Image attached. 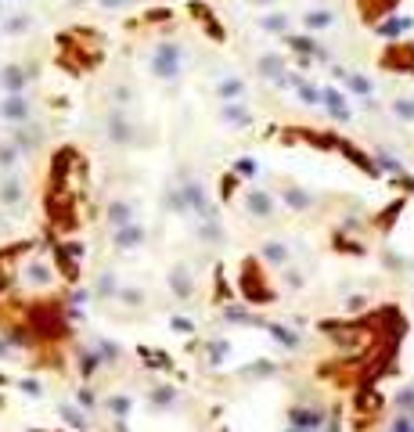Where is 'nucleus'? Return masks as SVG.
Instances as JSON below:
<instances>
[{
    "instance_id": "obj_10",
    "label": "nucleus",
    "mask_w": 414,
    "mask_h": 432,
    "mask_svg": "<svg viewBox=\"0 0 414 432\" xmlns=\"http://www.w3.org/2000/svg\"><path fill=\"white\" fill-rule=\"evenodd\" d=\"M284 202H289L292 209H310V191H303V188H284Z\"/></svg>"
},
{
    "instance_id": "obj_13",
    "label": "nucleus",
    "mask_w": 414,
    "mask_h": 432,
    "mask_svg": "<svg viewBox=\"0 0 414 432\" xmlns=\"http://www.w3.org/2000/svg\"><path fill=\"white\" fill-rule=\"evenodd\" d=\"M260 25H263V29H270V33H284V29H289V18H284L281 11H274V15L260 18Z\"/></svg>"
},
{
    "instance_id": "obj_8",
    "label": "nucleus",
    "mask_w": 414,
    "mask_h": 432,
    "mask_svg": "<svg viewBox=\"0 0 414 432\" xmlns=\"http://www.w3.org/2000/svg\"><path fill=\"white\" fill-rule=\"evenodd\" d=\"M22 195H25V191H22V180H18V177H8L4 184H0V198H4L8 205L22 202Z\"/></svg>"
},
{
    "instance_id": "obj_17",
    "label": "nucleus",
    "mask_w": 414,
    "mask_h": 432,
    "mask_svg": "<svg viewBox=\"0 0 414 432\" xmlns=\"http://www.w3.org/2000/svg\"><path fill=\"white\" fill-rule=\"evenodd\" d=\"M325 98H328V108H332V112H335L339 119H346V105H342V94H335V90H328Z\"/></svg>"
},
{
    "instance_id": "obj_5",
    "label": "nucleus",
    "mask_w": 414,
    "mask_h": 432,
    "mask_svg": "<svg viewBox=\"0 0 414 432\" xmlns=\"http://www.w3.org/2000/svg\"><path fill=\"white\" fill-rule=\"evenodd\" d=\"M332 22H335V11L332 8H313V11L303 15V25L306 29H328Z\"/></svg>"
},
{
    "instance_id": "obj_9",
    "label": "nucleus",
    "mask_w": 414,
    "mask_h": 432,
    "mask_svg": "<svg viewBox=\"0 0 414 432\" xmlns=\"http://www.w3.org/2000/svg\"><path fill=\"white\" fill-rule=\"evenodd\" d=\"M115 241H119V249H134V245L144 241V231H141L137 224H130V227H123V231L115 234Z\"/></svg>"
},
{
    "instance_id": "obj_21",
    "label": "nucleus",
    "mask_w": 414,
    "mask_h": 432,
    "mask_svg": "<svg viewBox=\"0 0 414 432\" xmlns=\"http://www.w3.org/2000/svg\"><path fill=\"white\" fill-rule=\"evenodd\" d=\"M252 4H270V0H252Z\"/></svg>"
},
{
    "instance_id": "obj_16",
    "label": "nucleus",
    "mask_w": 414,
    "mask_h": 432,
    "mask_svg": "<svg viewBox=\"0 0 414 432\" xmlns=\"http://www.w3.org/2000/svg\"><path fill=\"white\" fill-rule=\"evenodd\" d=\"M342 76H346V83H349V87H353V90H357V94H371V83H368L364 76H357V72H342Z\"/></svg>"
},
{
    "instance_id": "obj_15",
    "label": "nucleus",
    "mask_w": 414,
    "mask_h": 432,
    "mask_svg": "<svg viewBox=\"0 0 414 432\" xmlns=\"http://www.w3.org/2000/svg\"><path fill=\"white\" fill-rule=\"evenodd\" d=\"M242 90H245L242 80H227V83H220V98H224V101L227 98H242Z\"/></svg>"
},
{
    "instance_id": "obj_18",
    "label": "nucleus",
    "mask_w": 414,
    "mask_h": 432,
    "mask_svg": "<svg viewBox=\"0 0 414 432\" xmlns=\"http://www.w3.org/2000/svg\"><path fill=\"white\" fill-rule=\"evenodd\" d=\"M173 288H177L180 296L191 292V285H187V270H173Z\"/></svg>"
},
{
    "instance_id": "obj_20",
    "label": "nucleus",
    "mask_w": 414,
    "mask_h": 432,
    "mask_svg": "<svg viewBox=\"0 0 414 432\" xmlns=\"http://www.w3.org/2000/svg\"><path fill=\"white\" fill-rule=\"evenodd\" d=\"M101 4H105V8H123L126 0H101Z\"/></svg>"
},
{
    "instance_id": "obj_22",
    "label": "nucleus",
    "mask_w": 414,
    "mask_h": 432,
    "mask_svg": "<svg viewBox=\"0 0 414 432\" xmlns=\"http://www.w3.org/2000/svg\"><path fill=\"white\" fill-rule=\"evenodd\" d=\"M0 11H4V8H0Z\"/></svg>"
},
{
    "instance_id": "obj_4",
    "label": "nucleus",
    "mask_w": 414,
    "mask_h": 432,
    "mask_svg": "<svg viewBox=\"0 0 414 432\" xmlns=\"http://www.w3.org/2000/svg\"><path fill=\"white\" fill-rule=\"evenodd\" d=\"M0 115H4V119H11V122H22V119L29 115V105H25V98H22V94H8V101H4V108H0Z\"/></svg>"
},
{
    "instance_id": "obj_11",
    "label": "nucleus",
    "mask_w": 414,
    "mask_h": 432,
    "mask_svg": "<svg viewBox=\"0 0 414 432\" xmlns=\"http://www.w3.org/2000/svg\"><path fill=\"white\" fill-rule=\"evenodd\" d=\"M108 137H112V141H119V144L134 141V134H130V122H123V119H112V122H108Z\"/></svg>"
},
{
    "instance_id": "obj_14",
    "label": "nucleus",
    "mask_w": 414,
    "mask_h": 432,
    "mask_svg": "<svg viewBox=\"0 0 414 432\" xmlns=\"http://www.w3.org/2000/svg\"><path fill=\"white\" fill-rule=\"evenodd\" d=\"M263 256L270 260V263H284L289 260V249H284L281 241H267V249H263Z\"/></svg>"
},
{
    "instance_id": "obj_7",
    "label": "nucleus",
    "mask_w": 414,
    "mask_h": 432,
    "mask_svg": "<svg viewBox=\"0 0 414 432\" xmlns=\"http://www.w3.org/2000/svg\"><path fill=\"white\" fill-rule=\"evenodd\" d=\"M256 69H260V76H267V80H277V76L284 72V61H281V54H263Z\"/></svg>"
},
{
    "instance_id": "obj_1",
    "label": "nucleus",
    "mask_w": 414,
    "mask_h": 432,
    "mask_svg": "<svg viewBox=\"0 0 414 432\" xmlns=\"http://www.w3.org/2000/svg\"><path fill=\"white\" fill-rule=\"evenodd\" d=\"M180 69H184V51L177 44H158L151 51V72L158 80H177Z\"/></svg>"
},
{
    "instance_id": "obj_6",
    "label": "nucleus",
    "mask_w": 414,
    "mask_h": 432,
    "mask_svg": "<svg viewBox=\"0 0 414 432\" xmlns=\"http://www.w3.org/2000/svg\"><path fill=\"white\" fill-rule=\"evenodd\" d=\"M0 83H4L8 94H22V87H25V72L18 65H8L4 72H0Z\"/></svg>"
},
{
    "instance_id": "obj_3",
    "label": "nucleus",
    "mask_w": 414,
    "mask_h": 432,
    "mask_svg": "<svg viewBox=\"0 0 414 432\" xmlns=\"http://www.w3.org/2000/svg\"><path fill=\"white\" fill-rule=\"evenodd\" d=\"M108 224H115L119 231L134 224V205L130 202H112L108 205Z\"/></svg>"
},
{
    "instance_id": "obj_2",
    "label": "nucleus",
    "mask_w": 414,
    "mask_h": 432,
    "mask_svg": "<svg viewBox=\"0 0 414 432\" xmlns=\"http://www.w3.org/2000/svg\"><path fill=\"white\" fill-rule=\"evenodd\" d=\"M245 205H249V212L256 216V220H270V216H274V198L267 191H260V188H252L245 195Z\"/></svg>"
},
{
    "instance_id": "obj_12",
    "label": "nucleus",
    "mask_w": 414,
    "mask_h": 432,
    "mask_svg": "<svg viewBox=\"0 0 414 432\" xmlns=\"http://www.w3.org/2000/svg\"><path fill=\"white\" fill-rule=\"evenodd\" d=\"M393 115L403 122H414V98H396L393 101Z\"/></svg>"
},
{
    "instance_id": "obj_19",
    "label": "nucleus",
    "mask_w": 414,
    "mask_h": 432,
    "mask_svg": "<svg viewBox=\"0 0 414 432\" xmlns=\"http://www.w3.org/2000/svg\"><path fill=\"white\" fill-rule=\"evenodd\" d=\"M224 115H227V119H231V122H245V119H249V115H245V108H242V105H231V108H224Z\"/></svg>"
}]
</instances>
